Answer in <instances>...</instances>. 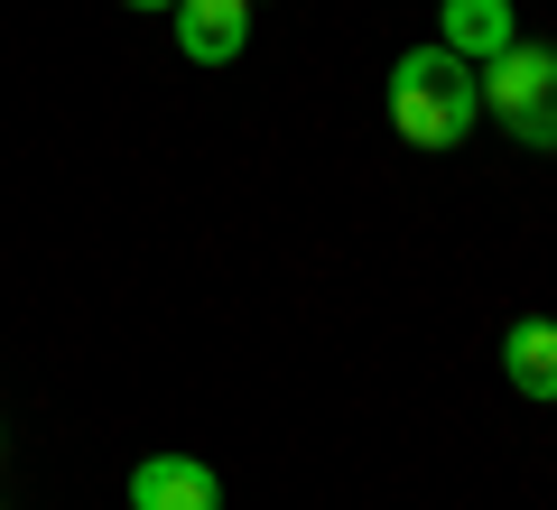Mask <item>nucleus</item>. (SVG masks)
I'll list each match as a JSON object with an SVG mask.
<instances>
[{
	"mask_svg": "<svg viewBox=\"0 0 557 510\" xmlns=\"http://www.w3.org/2000/svg\"><path fill=\"white\" fill-rule=\"evenodd\" d=\"M131 510H223V473L205 455H149L131 473Z\"/></svg>",
	"mask_w": 557,
	"mask_h": 510,
	"instance_id": "7ed1b4c3",
	"label": "nucleus"
},
{
	"mask_svg": "<svg viewBox=\"0 0 557 510\" xmlns=\"http://www.w3.org/2000/svg\"><path fill=\"white\" fill-rule=\"evenodd\" d=\"M177 47L186 65H233L251 47V0H177Z\"/></svg>",
	"mask_w": 557,
	"mask_h": 510,
	"instance_id": "20e7f679",
	"label": "nucleus"
},
{
	"mask_svg": "<svg viewBox=\"0 0 557 510\" xmlns=\"http://www.w3.org/2000/svg\"><path fill=\"white\" fill-rule=\"evenodd\" d=\"M511 38H520L511 0H437V47H456L465 65H493Z\"/></svg>",
	"mask_w": 557,
	"mask_h": 510,
	"instance_id": "39448f33",
	"label": "nucleus"
},
{
	"mask_svg": "<svg viewBox=\"0 0 557 510\" xmlns=\"http://www.w3.org/2000/svg\"><path fill=\"white\" fill-rule=\"evenodd\" d=\"M474 121H483V84L456 47H409L391 65V130L409 149H465Z\"/></svg>",
	"mask_w": 557,
	"mask_h": 510,
	"instance_id": "f257e3e1",
	"label": "nucleus"
},
{
	"mask_svg": "<svg viewBox=\"0 0 557 510\" xmlns=\"http://www.w3.org/2000/svg\"><path fill=\"white\" fill-rule=\"evenodd\" d=\"M474 84H483V112L502 121V139H511V149H539V158L557 149V47L511 38Z\"/></svg>",
	"mask_w": 557,
	"mask_h": 510,
	"instance_id": "f03ea898",
	"label": "nucleus"
},
{
	"mask_svg": "<svg viewBox=\"0 0 557 510\" xmlns=\"http://www.w3.org/2000/svg\"><path fill=\"white\" fill-rule=\"evenodd\" d=\"M502 381L520 399H557V315H511L502 325Z\"/></svg>",
	"mask_w": 557,
	"mask_h": 510,
	"instance_id": "423d86ee",
	"label": "nucleus"
},
{
	"mask_svg": "<svg viewBox=\"0 0 557 510\" xmlns=\"http://www.w3.org/2000/svg\"><path fill=\"white\" fill-rule=\"evenodd\" d=\"M121 10H177V0H121Z\"/></svg>",
	"mask_w": 557,
	"mask_h": 510,
	"instance_id": "0eeeda50",
	"label": "nucleus"
}]
</instances>
